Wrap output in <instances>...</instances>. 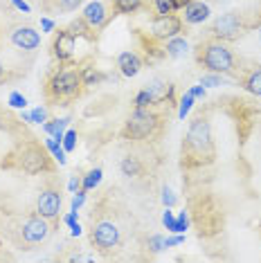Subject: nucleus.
I'll list each match as a JSON object with an SVG mask.
<instances>
[{
	"label": "nucleus",
	"mask_w": 261,
	"mask_h": 263,
	"mask_svg": "<svg viewBox=\"0 0 261 263\" xmlns=\"http://www.w3.org/2000/svg\"><path fill=\"white\" fill-rule=\"evenodd\" d=\"M74 36L68 32V29H59V34L54 36V43H52V54L59 63L70 61L74 54Z\"/></svg>",
	"instance_id": "nucleus-12"
},
{
	"label": "nucleus",
	"mask_w": 261,
	"mask_h": 263,
	"mask_svg": "<svg viewBox=\"0 0 261 263\" xmlns=\"http://www.w3.org/2000/svg\"><path fill=\"white\" fill-rule=\"evenodd\" d=\"M0 130H3V119H0Z\"/></svg>",
	"instance_id": "nucleus-47"
},
{
	"label": "nucleus",
	"mask_w": 261,
	"mask_h": 263,
	"mask_svg": "<svg viewBox=\"0 0 261 263\" xmlns=\"http://www.w3.org/2000/svg\"><path fill=\"white\" fill-rule=\"evenodd\" d=\"M65 29H68V32L72 34L74 39H77V36L92 39V34H88V32H92V27H90V25H88V23H86V18H84V16H81V18H77V21H72V23H70V25L65 27Z\"/></svg>",
	"instance_id": "nucleus-21"
},
{
	"label": "nucleus",
	"mask_w": 261,
	"mask_h": 263,
	"mask_svg": "<svg viewBox=\"0 0 261 263\" xmlns=\"http://www.w3.org/2000/svg\"><path fill=\"white\" fill-rule=\"evenodd\" d=\"M162 205L164 207H174L176 205V196H174V191H171L169 187L162 189Z\"/></svg>",
	"instance_id": "nucleus-37"
},
{
	"label": "nucleus",
	"mask_w": 261,
	"mask_h": 263,
	"mask_svg": "<svg viewBox=\"0 0 261 263\" xmlns=\"http://www.w3.org/2000/svg\"><path fill=\"white\" fill-rule=\"evenodd\" d=\"M70 232H72V236H79V234H81L79 223H72V225H70Z\"/></svg>",
	"instance_id": "nucleus-45"
},
{
	"label": "nucleus",
	"mask_w": 261,
	"mask_h": 263,
	"mask_svg": "<svg viewBox=\"0 0 261 263\" xmlns=\"http://www.w3.org/2000/svg\"><path fill=\"white\" fill-rule=\"evenodd\" d=\"M189 50V43L185 39H180V36H174V39H169L167 41V45H164V54L171 57V59H178V57H182L185 52Z\"/></svg>",
	"instance_id": "nucleus-19"
},
{
	"label": "nucleus",
	"mask_w": 261,
	"mask_h": 263,
	"mask_svg": "<svg viewBox=\"0 0 261 263\" xmlns=\"http://www.w3.org/2000/svg\"><path fill=\"white\" fill-rule=\"evenodd\" d=\"M149 248H151V252H160V250H162L164 248V238L162 236H151L149 238Z\"/></svg>",
	"instance_id": "nucleus-38"
},
{
	"label": "nucleus",
	"mask_w": 261,
	"mask_h": 263,
	"mask_svg": "<svg viewBox=\"0 0 261 263\" xmlns=\"http://www.w3.org/2000/svg\"><path fill=\"white\" fill-rule=\"evenodd\" d=\"M23 119L29 124H45L47 122V108L39 106V108H34L32 112H23Z\"/></svg>",
	"instance_id": "nucleus-26"
},
{
	"label": "nucleus",
	"mask_w": 261,
	"mask_h": 263,
	"mask_svg": "<svg viewBox=\"0 0 261 263\" xmlns=\"http://www.w3.org/2000/svg\"><path fill=\"white\" fill-rule=\"evenodd\" d=\"M146 90H149L153 104H162L164 99H171V95H174V86L167 81H153L146 86Z\"/></svg>",
	"instance_id": "nucleus-17"
},
{
	"label": "nucleus",
	"mask_w": 261,
	"mask_h": 263,
	"mask_svg": "<svg viewBox=\"0 0 261 263\" xmlns=\"http://www.w3.org/2000/svg\"><path fill=\"white\" fill-rule=\"evenodd\" d=\"M113 9L117 14H135L142 9V0H113Z\"/></svg>",
	"instance_id": "nucleus-24"
},
{
	"label": "nucleus",
	"mask_w": 261,
	"mask_h": 263,
	"mask_svg": "<svg viewBox=\"0 0 261 263\" xmlns=\"http://www.w3.org/2000/svg\"><path fill=\"white\" fill-rule=\"evenodd\" d=\"M68 189L72 191V194H74V191H79V189H81V178H77V176H72V178H70V182H68Z\"/></svg>",
	"instance_id": "nucleus-40"
},
{
	"label": "nucleus",
	"mask_w": 261,
	"mask_h": 263,
	"mask_svg": "<svg viewBox=\"0 0 261 263\" xmlns=\"http://www.w3.org/2000/svg\"><path fill=\"white\" fill-rule=\"evenodd\" d=\"M3 77H5V68H3V63H0V81H3Z\"/></svg>",
	"instance_id": "nucleus-46"
},
{
	"label": "nucleus",
	"mask_w": 261,
	"mask_h": 263,
	"mask_svg": "<svg viewBox=\"0 0 261 263\" xmlns=\"http://www.w3.org/2000/svg\"><path fill=\"white\" fill-rule=\"evenodd\" d=\"M84 18H86V23L92 29H102L106 25V21H108V14H106L104 3H99V0H95V3H88L86 7H84Z\"/></svg>",
	"instance_id": "nucleus-14"
},
{
	"label": "nucleus",
	"mask_w": 261,
	"mask_h": 263,
	"mask_svg": "<svg viewBox=\"0 0 261 263\" xmlns=\"http://www.w3.org/2000/svg\"><path fill=\"white\" fill-rule=\"evenodd\" d=\"M194 95L192 92H185V97L180 99V108H178V117L180 119H185L189 115V110H192V106H194Z\"/></svg>",
	"instance_id": "nucleus-27"
},
{
	"label": "nucleus",
	"mask_w": 261,
	"mask_h": 263,
	"mask_svg": "<svg viewBox=\"0 0 261 263\" xmlns=\"http://www.w3.org/2000/svg\"><path fill=\"white\" fill-rule=\"evenodd\" d=\"M160 119L158 115H153L149 108H135L130 112V117L126 119V126H124L122 135L126 140L133 142H142V140H149V137L156 133Z\"/></svg>",
	"instance_id": "nucleus-4"
},
{
	"label": "nucleus",
	"mask_w": 261,
	"mask_h": 263,
	"mask_svg": "<svg viewBox=\"0 0 261 263\" xmlns=\"http://www.w3.org/2000/svg\"><path fill=\"white\" fill-rule=\"evenodd\" d=\"M120 171H122V176H126V178H138V176H142L144 166H142V162L135 155H126L120 162Z\"/></svg>",
	"instance_id": "nucleus-18"
},
{
	"label": "nucleus",
	"mask_w": 261,
	"mask_h": 263,
	"mask_svg": "<svg viewBox=\"0 0 261 263\" xmlns=\"http://www.w3.org/2000/svg\"><path fill=\"white\" fill-rule=\"evenodd\" d=\"M90 238H92L95 248H97L99 252H104V254L117 250V248H120V243H122L120 227L113 223V220H99V223L92 227Z\"/></svg>",
	"instance_id": "nucleus-6"
},
{
	"label": "nucleus",
	"mask_w": 261,
	"mask_h": 263,
	"mask_svg": "<svg viewBox=\"0 0 261 263\" xmlns=\"http://www.w3.org/2000/svg\"><path fill=\"white\" fill-rule=\"evenodd\" d=\"M241 86L246 88L248 92L261 97V65H254V68H250L246 74L241 77Z\"/></svg>",
	"instance_id": "nucleus-16"
},
{
	"label": "nucleus",
	"mask_w": 261,
	"mask_h": 263,
	"mask_svg": "<svg viewBox=\"0 0 261 263\" xmlns=\"http://www.w3.org/2000/svg\"><path fill=\"white\" fill-rule=\"evenodd\" d=\"M45 146H47V151L52 153V158H54L59 164H65V160H68V158H65V148H63L61 142L54 140V137L50 135V137L45 140Z\"/></svg>",
	"instance_id": "nucleus-23"
},
{
	"label": "nucleus",
	"mask_w": 261,
	"mask_h": 263,
	"mask_svg": "<svg viewBox=\"0 0 261 263\" xmlns=\"http://www.w3.org/2000/svg\"><path fill=\"white\" fill-rule=\"evenodd\" d=\"M11 3H14L16 9H21V11H25V14H29V5L25 3V0H11Z\"/></svg>",
	"instance_id": "nucleus-43"
},
{
	"label": "nucleus",
	"mask_w": 261,
	"mask_h": 263,
	"mask_svg": "<svg viewBox=\"0 0 261 263\" xmlns=\"http://www.w3.org/2000/svg\"><path fill=\"white\" fill-rule=\"evenodd\" d=\"M243 29H246L243 18L239 14H234V11H230V14L218 16L210 32H212V36L218 41H236L243 34Z\"/></svg>",
	"instance_id": "nucleus-7"
},
{
	"label": "nucleus",
	"mask_w": 261,
	"mask_h": 263,
	"mask_svg": "<svg viewBox=\"0 0 261 263\" xmlns=\"http://www.w3.org/2000/svg\"><path fill=\"white\" fill-rule=\"evenodd\" d=\"M41 29H43V32H52V29H54V21L41 18Z\"/></svg>",
	"instance_id": "nucleus-42"
},
{
	"label": "nucleus",
	"mask_w": 261,
	"mask_h": 263,
	"mask_svg": "<svg viewBox=\"0 0 261 263\" xmlns=\"http://www.w3.org/2000/svg\"><path fill=\"white\" fill-rule=\"evenodd\" d=\"M102 176H104V171L99 169V166H97V169H90V171H88L86 176H84V180H81V189H86V191L95 189L99 182H102Z\"/></svg>",
	"instance_id": "nucleus-25"
},
{
	"label": "nucleus",
	"mask_w": 261,
	"mask_h": 263,
	"mask_svg": "<svg viewBox=\"0 0 261 263\" xmlns=\"http://www.w3.org/2000/svg\"><path fill=\"white\" fill-rule=\"evenodd\" d=\"M84 81H81V72L77 68H61L59 72L52 74V79L47 81L45 95L54 101H68L79 97Z\"/></svg>",
	"instance_id": "nucleus-3"
},
{
	"label": "nucleus",
	"mask_w": 261,
	"mask_h": 263,
	"mask_svg": "<svg viewBox=\"0 0 261 263\" xmlns=\"http://www.w3.org/2000/svg\"><path fill=\"white\" fill-rule=\"evenodd\" d=\"M50 232H52V227L47 223V218L39 216V214L23 220V225H21V238H23V243H27V245H39V243L47 241Z\"/></svg>",
	"instance_id": "nucleus-8"
},
{
	"label": "nucleus",
	"mask_w": 261,
	"mask_h": 263,
	"mask_svg": "<svg viewBox=\"0 0 261 263\" xmlns=\"http://www.w3.org/2000/svg\"><path fill=\"white\" fill-rule=\"evenodd\" d=\"M162 225L167 227L169 232H176V216H174V212H171V207H167L162 212Z\"/></svg>",
	"instance_id": "nucleus-33"
},
{
	"label": "nucleus",
	"mask_w": 261,
	"mask_h": 263,
	"mask_svg": "<svg viewBox=\"0 0 261 263\" xmlns=\"http://www.w3.org/2000/svg\"><path fill=\"white\" fill-rule=\"evenodd\" d=\"M133 104H135V108H149V106L153 104L149 90H146V88H144V90H140L138 95H135V101H133Z\"/></svg>",
	"instance_id": "nucleus-29"
},
{
	"label": "nucleus",
	"mask_w": 261,
	"mask_h": 263,
	"mask_svg": "<svg viewBox=\"0 0 261 263\" xmlns=\"http://www.w3.org/2000/svg\"><path fill=\"white\" fill-rule=\"evenodd\" d=\"M182 243H185V236H182V234L164 238V248H174V245H182Z\"/></svg>",
	"instance_id": "nucleus-39"
},
{
	"label": "nucleus",
	"mask_w": 261,
	"mask_h": 263,
	"mask_svg": "<svg viewBox=\"0 0 261 263\" xmlns=\"http://www.w3.org/2000/svg\"><path fill=\"white\" fill-rule=\"evenodd\" d=\"M86 202V189L74 191V198H72V212H79V207Z\"/></svg>",
	"instance_id": "nucleus-35"
},
{
	"label": "nucleus",
	"mask_w": 261,
	"mask_h": 263,
	"mask_svg": "<svg viewBox=\"0 0 261 263\" xmlns=\"http://www.w3.org/2000/svg\"><path fill=\"white\" fill-rule=\"evenodd\" d=\"M117 68L124 77H135L142 70V59L135 52H122L117 57Z\"/></svg>",
	"instance_id": "nucleus-15"
},
{
	"label": "nucleus",
	"mask_w": 261,
	"mask_h": 263,
	"mask_svg": "<svg viewBox=\"0 0 261 263\" xmlns=\"http://www.w3.org/2000/svg\"><path fill=\"white\" fill-rule=\"evenodd\" d=\"M216 158L214 137H212V126L205 117H196L189 124L187 137L182 142V166L194 169V166L212 164Z\"/></svg>",
	"instance_id": "nucleus-1"
},
{
	"label": "nucleus",
	"mask_w": 261,
	"mask_h": 263,
	"mask_svg": "<svg viewBox=\"0 0 261 263\" xmlns=\"http://www.w3.org/2000/svg\"><path fill=\"white\" fill-rule=\"evenodd\" d=\"M9 106H11V108H25V106H27V97H25V95H21V92H11L9 95Z\"/></svg>",
	"instance_id": "nucleus-32"
},
{
	"label": "nucleus",
	"mask_w": 261,
	"mask_h": 263,
	"mask_svg": "<svg viewBox=\"0 0 261 263\" xmlns=\"http://www.w3.org/2000/svg\"><path fill=\"white\" fill-rule=\"evenodd\" d=\"M9 39H11V43L18 47V50H25V52H32V50H36V47L41 45V34L34 27H27V25L14 27L11 29V34H9Z\"/></svg>",
	"instance_id": "nucleus-11"
},
{
	"label": "nucleus",
	"mask_w": 261,
	"mask_h": 263,
	"mask_svg": "<svg viewBox=\"0 0 261 263\" xmlns=\"http://www.w3.org/2000/svg\"><path fill=\"white\" fill-rule=\"evenodd\" d=\"M189 92L194 95V99H203L205 97V86H200V83H198V86H194Z\"/></svg>",
	"instance_id": "nucleus-41"
},
{
	"label": "nucleus",
	"mask_w": 261,
	"mask_h": 263,
	"mask_svg": "<svg viewBox=\"0 0 261 263\" xmlns=\"http://www.w3.org/2000/svg\"><path fill=\"white\" fill-rule=\"evenodd\" d=\"M18 166L29 176H39V173L52 171V162L50 155H47V146H39L36 142H29L27 146H23L21 158H18Z\"/></svg>",
	"instance_id": "nucleus-5"
},
{
	"label": "nucleus",
	"mask_w": 261,
	"mask_h": 263,
	"mask_svg": "<svg viewBox=\"0 0 261 263\" xmlns=\"http://www.w3.org/2000/svg\"><path fill=\"white\" fill-rule=\"evenodd\" d=\"M57 5H59V9H63V11H74L81 5V0H57Z\"/></svg>",
	"instance_id": "nucleus-36"
},
{
	"label": "nucleus",
	"mask_w": 261,
	"mask_h": 263,
	"mask_svg": "<svg viewBox=\"0 0 261 263\" xmlns=\"http://www.w3.org/2000/svg\"><path fill=\"white\" fill-rule=\"evenodd\" d=\"M70 124V119L68 117H61V119H50V122H45L43 124V130L47 135H52L54 140H59L61 142L63 140V130H65V126Z\"/></svg>",
	"instance_id": "nucleus-20"
},
{
	"label": "nucleus",
	"mask_w": 261,
	"mask_h": 263,
	"mask_svg": "<svg viewBox=\"0 0 261 263\" xmlns=\"http://www.w3.org/2000/svg\"><path fill=\"white\" fill-rule=\"evenodd\" d=\"M63 220H65V225H72V223H77V212H70Z\"/></svg>",
	"instance_id": "nucleus-44"
},
{
	"label": "nucleus",
	"mask_w": 261,
	"mask_h": 263,
	"mask_svg": "<svg viewBox=\"0 0 261 263\" xmlns=\"http://www.w3.org/2000/svg\"><path fill=\"white\" fill-rule=\"evenodd\" d=\"M200 86H205V88H216V86H223V79H221V74L212 72V74L200 77Z\"/></svg>",
	"instance_id": "nucleus-31"
},
{
	"label": "nucleus",
	"mask_w": 261,
	"mask_h": 263,
	"mask_svg": "<svg viewBox=\"0 0 261 263\" xmlns=\"http://www.w3.org/2000/svg\"><path fill=\"white\" fill-rule=\"evenodd\" d=\"M210 7L203 3V0H189V3L182 7V21L187 25H200L210 18Z\"/></svg>",
	"instance_id": "nucleus-13"
},
{
	"label": "nucleus",
	"mask_w": 261,
	"mask_h": 263,
	"mask_svg": "<svg viewBox=\"0 0 261 263\" xmlns=\"http://www.w3.org/2000/svg\"><path fill=\"white\" fill-rule=\"evenodd\" d=\"M187 227H189V216L185 212H180L178 214V218H176V234H182Z\"/></svg>",
	"instance_id": "nucleus-34"
},
{
	"label": "nucleus",
	"mask_w": 261,
	"mask_h": 263,
	"mask_svg": "<svg viewBox=\"0 0 261 263\" xmlns=\"http://www.w3.org/2000/svg\"><path fill=\"white\" fill-rule=\"evenodd\" d=\"M259 36H261V25H259Z\"/></svg>",
	"instance_id": "nucleus-48"
},
{
	"label": "nucleus",
	"mask_w": 261,
	"mask_h": 263,
	"mask_svg": "<svg viewBox=\"0 0 261 263\" xmlns=\"http://www.w3.org/2000/svg\"><path fill=\"white\" fill-rule=\"evenodd\" d=\"M61 144L65 148V153H72L74 148H77V130H65Z\"/></svg>",
	"instance_id": "nucleus-28"
},
{
	"label": "nucleus",
	"mask_w": 261,
	"mask_h": 263,
	"mask_svg": "<svg viewBox=\"0 0 261 263\" xmlns=\"http://www.w3.org/2000/svg\"><path fill=\"white\" fill-rule=\"evenodd\" d=\"M79 72H81V81H84V86H86V88L97 86V83L104 79V74L99 72L97 68H92V65H86V68H81Z\"/></svg>",
	"instance_id": "nucleus-22"
},
{
	"label": "nucleus",
	"mask_w": 261,
	"mask_h": 263,
	"mask_svg": "<svg viewBox=\"0 0 261 263\" xmlns=\"http://www.w3.org/2000/svg\"><path fill=\"white\" fill-rule=\"evenodd\" d=\"M156 3V9L160 16H167V14H174L176 7H174V0H153Z\"/></svg>",
	"instance_id": "nucleus-30"
},
{
	"label": "nucleus",
	"mask_w": 261,
	"mask_h": 263,
	"mask_svg": "<svg viewBox=\"0 0 261 263\" xmlns=\"http://www.w3.org/2000/svg\"><path fill=\"white\" fill-rule=\"evenodd\" d=\"M61 194L57 189H43L39 194V200H36V214L43 216L47 220H54L61 212Z\"/></svg>",
	"instance_id": "nucleus-10"
},
{
	"label": "nucleus",
	"mask_w": 261,
	"mask_h": 263,
	"mask_svg": "<svg viewBox=\"0 0 261 263\" xmlns=\"http://www.w3.org/2000/svg\"><path fill=\"white\" fill-rule=\"evenodd\" d=\"M196 61L207 72L216 74H234L236 68H239L232 50L228 45H223L218 39H210L196 45Z\"/></svg>",
	"instance_id": "nucleus-2"
},
{
	"label": "nucleus",
	"mask_w": 261,
	"mask_h": 263,
	"mask_svg": "<svg viewBox=\"0 0 261 263\" xmlns=\"http://www.w3.org/2000/svg\"><path fill=\"white\" fill-rule=\"evenodd\" d=\"M182 32V18H178L174 14L158 16L151 25V36L156 41H169L174 36H180Z\"/></svg>",
	"instance_id": "nucleus-9"
}]
</instances>
